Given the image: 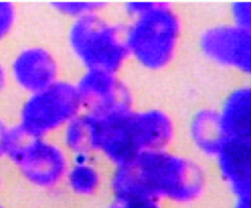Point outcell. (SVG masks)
<instances>
[{"instance_id": "2e32d148", "label": "cell", "mask_w": 251, "mask_h": 208, "mask_svg": "<svg viewBox=\"0 0 251 208\" xmlns=\"http://www.w3.org/2000/svg\"><path fill=\"white\" fill-rule=\"evenodd\" d=\"M228 19L245 29L251 30V1H234L228 7Z\"/></svg>"}, {"instance_id": "ac0fdd59", "label": "cell", "mask_w": 251, "mask_h": 208, "mask_svg": "<svg viewBox=\"0 0 251 208\" xmlns=\"http://www.w3.org/2000/svg\"><path fill=\"white\" fill-rule=\"evenodd\" d=\"M14 127L10 126L4 119L0 117V159L7 157Z\"/></svg>"}, {"instance_id": "e0dca14e", "label": "cell", "mask_w": 251, "mask_h": 208, "mask_svg": "<svg viewBox=\"0 0 251 208\" xmlns=\"http://www.w3.org/2000/svg\"><path fill=\"white\" fill-rule=\"evenodd\" d=\"M110 208H163L161 201L142 197H114Z\"/></svg>"}, {"instance_id": "8992f818", "label": "cell", "mask_w": 251, "mask_h": 208, "mask_svg": "<svg viewBox=\"0 0 251 208\" xmlns=\"http://www.w3.org/2000/svg\"><path fill=\"white\" fill-rule=\"evenodd\" d=\"M197 44L212 66L251 81V30L226 19L203 27Z\"/></svg>"}, {"instance_id": "7c38bea8", "label": "cell", "mask_w": 251, "mask_h": 208, "mask_svg": "<svg viewBox=\"0 0 251 208\" xmlns=\"http://www.w3.org/2000/svg\"><path fill=\"white\" fill-rule=\"evenodd\" d=\"M63 147L75 157H91L96 153L94 127L85 112L72 119L63 129Z\"/></svg>"}, {"instance_id": "5bb4252c", "label": "cell", "mask_w": 251, "mask_h": 208, "mask_svg": "<svg viewBox=\"0 0 251 208\" xmlns=\"http://www.w3.org/2000/svg\"><path fill=\"white\" fill-rule=\"evenodd\" d=\"M51 6L58 13L66 16H71L74 19L91 14L99 13L102 8V2H75V1H55L51 3Z\"/></svg>"}, {"instance_id": "6da1fadb", "label": "cell", "mask_w": 251, "mask_h": 208, "mask_svg": "<svg viewBox=\"0 0 251 208\" xmlns=\"http://www.w3.org/2000/svg\"><path fill=\"white\" fill-rule=\"evenodd\" d=\"M207 183L201 163L166 149L141 153L116 166L111 187L114 197H148L188 204L202 197Z\"/></svg>"}, {"instance_id": "d6986e66", "label": "cell", "mask_w": 251, "mask_h": 208, "mask_svg": "<svg viewBox=\"0 0 251 208\" xmlns=\"http://www.w3.org/2000/svg\"><path fill=\"white\" fill-rule=\"evenodd\" d=\"M231 208H251V190L238 195L233 196Z\"/></svg>"}, {"instance_id": "4fadbf2b", "label": "cell", "mask_w": 251, "mask_h": 208, "mask_svg": "<svg viewBox=\"0 0 251 208\" xmlns=\"http://www.w3.org/2000/svg\"><path fill=\"white\" fill-rule=\"evenodd\" d=\"M65 181L72 192L86 197L94 194L100 188L101 175L91 161V157H78L71 163Z\"/></svg>"}, {"instance_id": "7a4b0ae2", "label": "cell", "mask_w": 251, "mask_h": 208, "mask_svg": "<svg viewBox=\"0 0 251 208\" xmlns=\"http://www.w3.org/2000/svg\"><path fill=\"white\" fill-rule=\"evenodd\" d=\"M131 22L125 29L128 57L148 70H160L176 54L183 26L178 13L167 3L128 2Z\"/></svg>"}, {"instance_id": "30bf717a", "label": "cell", "mask_w": 251, "mask_h": 208, "mask_svg": "<svg viewBox=\"0 0 251 208\" xmlns=\"http://www.w3.org/2000/svg\"><path fill=\"white\" fill-rule=\"evenodd\" d=\"M228 139L251 140V82L228 88L217 104Z\"/></svg>"}, {"instance_id": "9a60e30c", "label": "cell", "mask_w": 251, "mask_h": 208, "mask_svg": "<svg viewBox=\"0 0 251 208\" xmlns=\"http://www.w3.org/2000/svg\"><path fill=\"white\" fill-rule=\"evenodd\" d=\"M17 7L13 1H0V43L4 41L16 26Z\"/></svg>"}, {"instance_id": "52a82bcc", "label": "cell", "mask_w": 251, "mask_h": 208, "mask_svg": "<svg viewBox=\"0 0 251 208\" xmlns=\"http://www.w3.org/2000/svg\"><path fill=\"white\" fill-rule=\"evenodd\" d=\"M75 85L85 113L101 114L132 107L131 93L117 73L85 69Z\"/></svg>"}, {"instance_id": "7402d4cb", "label": "cell", "mask_w": 251, "mask_h": 208, "mask_svg": "<svg viewBox=\"0 0 251 208\" xmlns=\"http://www.w3.org/2000/svg\"><path fill=\"white\" fill-rule=\"evenodd\" d=\"M0 208H7L5 206H3V205L0 204Z\"/></svg>"}, {"instance_id": "277c9868", "label": "cell", "mask_w": 251, "mask_h": 208, "mask_svg": "<svg viewBox=\"0 0 251 208\" xmlns=\"http://www.w3.org/2000/svg\"><path fill=\"white\" fill-rule=\"evenodd\" d=\"M82 112L75 83L58 79L38 92L28 94L19 112L16 126L32 138H47Z\"/></svg>"}, {"instance_id": "44dd1931", "label": "cell", "mask_w": 251, "mask_h": 208, "mask_svg": "<svg viewBox=\"0 0 251 208\" xmlns=\"http://www.w3.org/2000/svg\"><path fill=\"white\" fill-rule=\"evenodd\" d=\"M1 184H2V179H1V175L0 173V190H1Z\"/></svg>"}, {"instance_id": "ba28073f", "label": "cell", "mask_w": 251, "mask_h": 208, "mask_svg": "<svg viewBox=\"0 0 251 208\" xmlns=\"http://www.w3.org/2000/svg\"><path fill=\"white\" fill-rule=\"evenodd\" d=\"M10 78L28 94L38 92L60 79L58 60L48 48L30 45L19 50L8 68Z\"/></svg>"}, {"instance_id": "9c48e42d", "label": "cell", "mask_w": 251, "mask_h": 208, "mask_svg": "<svg viewBox=\"0 0 251 208\" xmlns=\"http://www.w3.org/2000/svg\"><path fill=\"white\" fill-rule=\"evenodd\" d=\"M212 160L233 196L251 190V140H227Z\"/></svg>"}, {"instance_id": "ffe728a7", "label": "cell", "mask_w": 251, "mask_h": 208, "mask_svg": "<svg viewBox=\"0 0 251 208\" xmlns=\"http://www.w3.org/2000/svg\"><path fill=\"white\" fill-rule=\"evenodd\" d=\"M8 68L0 60V97L4 94L10 80Z\"/></svg>"}, {"instance_id": "603a6c76", "label": "cell", "mask_w": 251, "mask_h": 208, "mask_svg": "<svg viewBox=\"0 0 251 208\" xmlns=\"http://www.w3.org/2000/svg\"></svg>"}, {"instance_id": "8fae6325", "label": "cell", "mask_w": 251, "mask_h": 208, "mask_svg": "<svg viewBox=\"0 0 251 208\" xmlns=\"http://www.w3.org/2000/svg\"><path fill=\"white\" fill-rule=\"evenodd\" d=\"M188 135L193 148L202 157L212 160L228 138L217 106L199 107L190 117Z\"/></svg>"}, {"instance_id": "3957f363", "label": "cell", "mask_w": 251, "mask_h": 208, "mask_svg": "<svg viewBox=\"0 0 251 208\" xmlns=\"http://www.w3.org/2000/svg\"><path fill=\"white\" fill-rule=\"evenodd\" d=\"M68 44L85 69L117 73L128 58L125 29L99 13L74 19Z\"/></svg>"}, {"instance_id": "5b68a950", "label": "cell", "mask_w": 251, "mask_h": 208, "mask_svg": "<svg viewBox=\"0 0 251 208\" xmlns=\"http://www.w3.org/2000/svg\"><path fill=\"white\" fill-rule=\"evenodd\" d=\"M68 152L47 138H32L14 127L7 158L27 183L51 189L66 180L70 167Z\"/></svg>"}]
</instances>
